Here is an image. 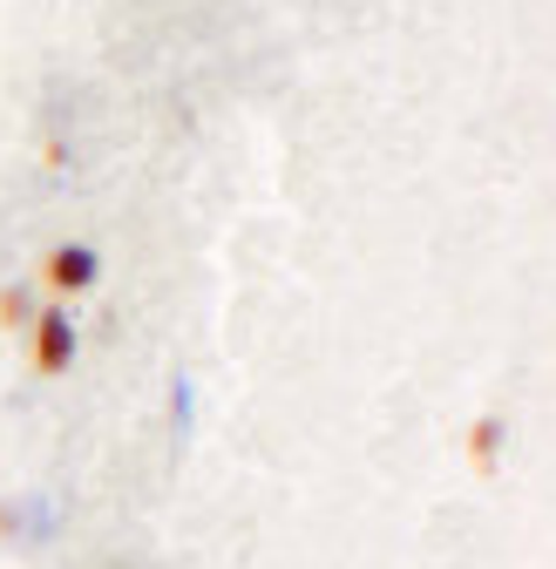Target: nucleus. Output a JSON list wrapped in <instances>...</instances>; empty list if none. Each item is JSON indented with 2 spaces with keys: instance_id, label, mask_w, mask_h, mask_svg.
Wrapping results in <instances>:
<instances>
[{
  "instance_id": "f257e3e1",
  "label": "nucleus",
  "mask_w": 556,
  "mask_h": 569,
  "mask_svg": "<svg viewBox=\"0 0 556 569\" xmlns=\"http://www.w3.org/2000/svg\"><path fill=\"white\" fill-rule=\"evenodd\" d=\"M28 360H34V373H61L68 360H76V319L68 312H34L28 319Z\"/></svg>"
},
{
  "instance_id": "f03ea898",
  "label": "nucleus",
  "mask_w": 556,
  "mask_h": 569,
  "mask_svg": "<svg viewBox=\"0 0 556 569\" xmlns=\"http://www.w3.org/2000/svg\"><path fill=\"white\" fill-rule=\"evenodd\" d=\"M41 284L48 292H89L96 284V251L89 244H54L48 264H41Z\"/></svg>"
},
{
  "instance_id": "7ed1b4c3",
  "label": "nucleus",
  "mask_w": 556,
  "mask_h": 569,
  "mask_svg": "<svg viewBox=\"0 0 556 569\" xmlns=\"http://www.w3.org/2000/svg\"><path fill=\"white\" fill-rule=\"evenodd\" d=\"M503 455V420H475V435H468V461L475 468H496Z\"/></svg>"
},
{
  "instance_id": "20e7f679",
  "label": "nucleus",
  "mask_w": 556,
  "mask_h": 569,
  "mask_svg": "<svg viewBox=\"0 0 556 569\" xmlns=\"http://www.w3.org/2000/svg\"><path fill=\"white\" fill-rule=\"evenodd\" d=\"M28 319H34L28 292H21V284H0V326H28Z\"/></svg>"
}]
</instances>
